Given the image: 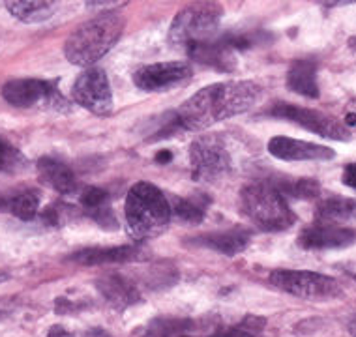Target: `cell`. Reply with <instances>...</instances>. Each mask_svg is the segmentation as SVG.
<instances>
[{"label": "cell", "mask_w": 356, "mask_h": 337, "mask_svg": "<svg viewBox=\"0 0 356 337\" xmlns=\"http://www.w3.org/2000/svg\"><path fill=\"white\" fill-rule=\"evenodd\" d=\"M263 88L253 81H223L201 88L177 110L182 131H203L259 104Z\"/></svg>", "instance_id": "6da1fadb"}, {"label": "cell", "mask_w": 356, "mask_h": 337, "mask_svg": "<svg viewBox=\"0 0 356 337\" xmlns=\"http://www.w3.org/2000/svg\"><path fill=\"white\" fill-rule=\"evenodd\" d=\"M124 25L122 13L104 10L70 34L64 43V55L75 66H92L115 47L122 36Z\"/></svg>", "instance_id": "7a4b0ae2"}, {"label": "cell", "mask_w": 356, "mask_h": 337, "mask_svg": "<svg viewBox=\"0 0 356 337\" xmlns=\"http://www.w3.org/2000/svg\"><path fill=\"white\" fill-rule=\"evenodd\" d=\"M124 214L129 236L143 242L165 231L171 221V202L154 184L137 182L128 191Z\"/></svg>", "instance_id": "3957f363"}, {"label": "cell", "mask_w": 356, "mask_h": 337, "mask_svg": "<svg viewBox=\"0 0 356 337\" xmlns=\"http://www.w3.org/2000/svg\"><path fill=\"white\" fill-rule=\"evenodd\" d=\"M223 8L216 2H195L175 15L169 28V43L175 49L191 51L218 38Z\"/></svg>", "instance_id": "277c9868"}, {"label": "cell", "mask_w": 356, "mask_h": 337, "mask_svg": "<svg viewBox=\"0 0 356 337\" xmlns=\"http://www.w3.org/2000/svg\"><path fill=\"white\" fill-rule=\"evenodd\" d=\"M242 208L263 231H285L295 223V214L285 197L270 182H253L242 191Z\"/></svg>", "instance_id": "5b68a950"}, {"label": "cell", "mask_w": 356, "mask_h": 337, "mask_svg": "<svg viewBox=\"0 0 356 337\" xmlns=\"http://www.w3.org/2000/svg\"><path fill=\"white\" fill-rule=\"evenodd\" d=\"M270 283L287 295L304 300H330L341 296V285L334 277L306 270H274Z\"/></svg>", "instance_id": "8992f818"}, {"label": "cell", "mask_w": 356, "mask_h": 337, "mask_svg": "<svg viewBox=\"0 0 356 337\" xmlns=\"http://www.w3.org/2000/svg\"><path fill=\"white\" fill-rule=\"evenodd\" d=\"M2 98L19 109L45 107L53 110H68V101L51 81L13 79L2 86Z\"/></svg>", "instance_id": "52a82bcc"}, {"label": "cell", "mask_w": 356, "mask_h": 337, "mask_svg": "<svg viewBox=\"0 0 356 337\" xmlns=\"http://www.w3.org/2000/svg\"><path fill=\"white\" fill-rule=\"evenodd\" d=\"M191 176L212 182L231 171V156L218 135H203L190 147Z\"/></svg>", "instance_id": "ba28073f"}, {"label": "cell", "mask_w": 356, "mask_h": 337, "mask_svg": "<svg viewBox=\"0 0 356 337\" xmlns=\"http://www.w3.org/2000/svg\"><path fill=\"white\" fill-rule=\"evenodd\" d=\"M266 115L298 124L307 131H314V133L326 137V139H334V141H349L350 139V131L345 128L343 124L338 122L336 118L328 117L325 113H321V110L304 109V107L293 104H276L266 110Z\"/></svg>", "instance_id": "9c48e42d"}, {"label": "cell", "mask_w": 356, "mask_h": 337, "mask_svg": "<svg viewBox=\"0 0 356 337\" xmlns=\"http://www.w3.org/2000/svg\"><path fill=\"white\" fill-rule=\"evenodd\" d=\"M72 98L83 109L105 117L113 110V90L104 69L86 67L72 86Z\"/></svg>", "instance_id": "30bf717a"}, {"label": "cell", "mask_w": 356, "mask_h": 337, "mask_svg": "<svg viewBox=\"0 0 356 337\" xmlns=\"http://www.w3.org/2000/svg\"><path fill=\"white\" fill-rule=\"evenodd\" d=\"M188 62H158L143 66L134 74V83L143 92H169L177 86H184L191 79Z\"/></svg>", "instance_id": "8fae6325"}, {"label": "cell", "mask_w": 356, "mask_h": 337, "mask_svg": "<svg viewBox=\"0 0 356 337\" xmlns=\"http://www.w3.org/2000/svg\"><path fill=\"white\" fill-rule=\"evenodd\" d=\"M356 240V233L345 225H334L325 221H315L298 236V245L304 249H341Z\"/></svg>", "instance_id": "7c38bea8"}, {"label": "cell", "mask_w": 356, "mask_h": 337, "mask_svg": "<svg viewBox=\"0 0 356 337\" xmlns=\"http://www.w3.org/2000/svg\"><path fill=\"white\" fill-rule=\"evenodd\" d=\"M268 152L282 161H326L336 158V152L332 148L282 135L272 137L268 141Z\"/></svg>", "instance_id": "4fadbf2b"}, {"label": "cell", "mask_w": 356, "mask_h": 337, "mask_svg": "<svg viewBox=\"0 0 356 337\" xmlns=\"http://www.w3.org/2000/svg\"><path fill=\"white\" fill-rule=\"evenodd\" d=\"M96 287H98L99 295L105 298V302L111 307L118 309V311H124V309H128V307L136 306V304L141 302L139 288L129 279H126L120 274H115V272L98 277Z\"/></svg>", "instance_id": "5bb4252c"}, {"label": "cell", "mask_w": 356, "mask_h": 337, "mask_svg": "<svg viewBox=\"0 0 356 337\" xmlns=\"http://www.w3.org/2000/svg\"><path fill=\"white\" fill-rule=\"evenodd\" d=\"M147 257V252L139 245H117V247H90L72 255V261L86 266L96 264H122L131 261H141Z\"/></svg>", "instance_id": "9a60e30c"}, {"label": "cell", "mask_w": 356, "mask_h": 337, "mask_svg": "<svg viewBox=\"0 0 356 337\" xmlns=\"http://www.w3.org/2000/svg\"><path fill=\"white\" fill-rule=\"evenodd\" d=\"M234 53L236 51L231 47L227 36H218L212 42H207L203 45H197L191 51H188V56L193 58L203 66H210L220 72H233L234 69Z\"/></svg>", "instance_id": "2e32d148"}, {"label": "cell", "mask_w": 356, "mask_h": 337, "mask_svg": "<svg viewBox=\"0 0 356 337\" xmlns=\"http://www.w3.org/2000/svg\"><path fill=\"white\" fill-rule=\"evenodd\" d=\"M38 174L43 184L60 195H72L77 191V178L66 163L55 158H42L38 161Z\"/></svg>", "instance_id": "e0dca14e"}, {"label": "cell", "mask_w": 356, "mask_h": 337, "mask_svg": "<svg viewBox=\"0 0 356 337\" xmlns=\"http://www.w3.org/2000/svg\"><path fill=\"white\" fill-rule=\"evenodd\" d=\"M81 206L86 212V215L98 223L102 229L115 231L118 229L117 215L113 212L109 204V197L99 188H85L81 193Z\"/></svg>", "instance_id": "ac0fdd59"}, {"label": "cell", "mask_w": 356, "mask_h": 337, "mask_svg": "<svg viewBox=\"0 0 356 337\" xmlns=\"http://www.w3.org/2000/svg\"><path fill=\"white\" fill-rule=\"evenodd\" d=\"M193 245H201V247H209L218 253H223L227 257L238 255L248 247L250 242V234L240 229H231V231H220V233H209L203 236L191 238Z\"/></svg>", "instance_id": "d6986e66"}, {"label": "cell", "mask_w": 356, "mask_h": 337, "mask_svg": "<svg viewBox=\"0 0 356 337\" xmlns=\"http://www.w3.org/2000/svg\"><path fill=\"white\" fill-rule=\"evenodd\" d=\"M287 86L293 92L306 96V98H319V85H317V64L307 58L295 60L289 67Z\"/></svg>", "instance_id": "ffe728a7"}, {"label": "cell", "mask_w": 356, "mask_h": 337, "mask_svg": "<svg viewBox=\"0 0 356 337\" xmlns=\"http://www.w3.org/2000/svg\"><path fill=\"white\" fill-rule=\"evenodd\" d=\"M356 220V201L347 199V197L330 195L325 197L317 204L315 212V221H325V223H334V225H343L349 221Z\"/></svg>", "instance_id": "44dd1931"}, {"label": "cell", "mask_w": 356, "mask_h": 337, "mask_svg": "<svg viewBox=\"0 0 356 337\" xmlns=\"http://www.w3.org/2000/svg\"><path fill=\"white\" fill-rule=\"evenodd\" d=\"M0 212H10L23 221L34 220L40 212V195L34 190H17L0 195Z\"/></svg>", "instance_id": "7402d4cb"}, {"label": "cell", "mask_w": 356, "mask_h": 337, "mask_svg": "<svg viewBox=\"0 0 356 337\" xmlns=\"http://www.w3.org/2000/svg\"><path fill=\"white\" fill-rule=\"evenodd\" d=\"M4 6L13 17L26 25L47 21L56 10L55 2H45V0H13L6 2Z\"/></svg>", "instance_id": "603a6c76"}, {"label": "cell", "mask_w": 356, "mask_h": 337, "mask_svg": "<svg viewBox=\"0 0 356 337\" xmlns=\"http://www.w3.org/2000/svg\"><path fill=\"white\" fill-rule=\"evenodd\" d=\"M195 322L190 319H156L147 326L145 337H193Z\"/></svg>", "instance_id": "cb8c5ba5"}, {"label": "cell", "mask_w": 356, "mask_h": 337, "mask_svg": "<svg viewBox=\"0 0 356 337\" xmlns=\"http://www.w3.org/2000/svg\"><path fill=\"white\" fill-rule=\"evenodd\" d=\"M283 197L295 199H317L321 195V186L314 178H282L277 182H270Z\"/></svg>", "instance_id": "d4e9b609"}, {"label": "cell", "mask_w": 356, "mask_h": 337, "mask_svg": "<svg viewBox=\"0 0 356 337\" xmlns=\"http://www.w3.org/2000/svg\"><path fill=\"white\" fill-rule=\"evenodd\" d=\"M172 215L182 223L197 225L204 220V202L199 199H175L171 204Z\"/></svg>", "instance_id": "484cf974"}, {"label": "cell", "mask_w": 356, "mask_h": 337, "mask_svg": "<svg viewBox=\"0 0 356 337\" xmlns=\"http://www.w3.org/2000/svg\"><path fill=\"white\" fill-rule=\"evenodd\" d=\"M26 160L19 148L10 145L0 137V171L2 172H17L25 169Z\"/></svg>", "instance_id": "4316f807"}, {"label": "cell", "mask_w": 356, "mask_h": 337, "mask_svg": "<svg viewBox=\"0 0 356 337\" xmlns=\"http://www.w3.org/2000/svg\"><path fill=\"white\" fill-rule=\"evenodd\" d=\"M74 215L75 208L72 204H66V202H55V204H51L49 208L43 210V220L47 221L49 225H55V227H60L64 223H68Z\"/></svg>", "instance_id": "83f0119b"}, {"label": "cell", "mask_w": 356, "mask_h": 337, "mask_svg": "<svg viewBox=\"0 0 356 337\" xmlns=\"http://www.w3.org/2000/svg\"><path fill=\"white\" fill-rule=\"evenodd\" d=\"M259 320L255 317H248L244 320V324L236 326V328H229V330H221L218 334H214L212 337H261L259 336L261 328L255 326V322H259Z\"/></svg>", "instance_id": "f1b7e54d"}, {"label": "cell", "mask_w": 356, "mask_h": 337, "mask_svg": "<svg viewBox=\"0 0 356 337\" xmlns=\"http://www.w3.org/2000/svg\"><path fill=\"white\" fill-rule=\"evenodd\" d=\"M341 180H343L345 186H349L353 190H356V163H349V165L343 169V174H341Z\"/></svg>", "instance_id": "f546056e"}, {"label": "cell", "mask_w": 356, "mask_h": 337, "mask_svg": "<svg viewBox=\"0 0 356 337\" xmlns=\"http://www.w3.org/2000/svg\"><path fill=\"white\" fill-rule=\"evenodd\" d=\"M47 337H74V334H70L66 328H62V326H53L47 334Z\"/></svg>", "instance_id": "4dcf8cb0"}, {"label": "cell", "mask_w": 356, "mask_h": 337, "mask_svg": "<svg viewBox=\"0 0 356 337\" xmlns=\"http://www.w3.org/2000/svg\"><path fill=\"white\" fill-rule=\"evenodd\" d=\"M171 160H172V156L169 150H163V152H160L158 156H156V161H158V163H169Z\"/></svg>", "instance_id": "1f68e13d"}, {"label": "cell", "mask_w": 356, "mask_h": 337, "mask_svg": "<svg viewBox=\"0 0 356 337\" xmlns=\"http://www.w3.org/2000/svg\"><path fill=\"white\" fill-rule=\"evenodd\" d=\"M85 337H113L109 336L107 331L102 330V328H94V330H90L88 334H85Z\"/></svg>", "instance_id": "d6a6232c"}, {"label": "cell", "mask_w": 356, "mask_h": 337, "mask_svg": "<svg viewBox=\"0 0 356 337\" xmlns=\"http://www.w3.org/2000/svg\"><path fill=\"white\" fill-rule=\"evenodd\" d=\"M349 334L353 337H356V315L349 320Z\"/></svg>", "instance_id": "836d02e7"}, {"label": "cell", "mask_w": 356, "mask_h": 337, "mask_svg": "<svg viewBox=\"0 0 356 337\" xmlns=\"http://www.w3.org/2000/svg\"><path fill=\"white\" fill-rule=\"evenodd\" d=\"M4 277H6V276H0V281H2V279H4Z\"/></svg>", "instance_id": "e575fe53"}]
</instances>
